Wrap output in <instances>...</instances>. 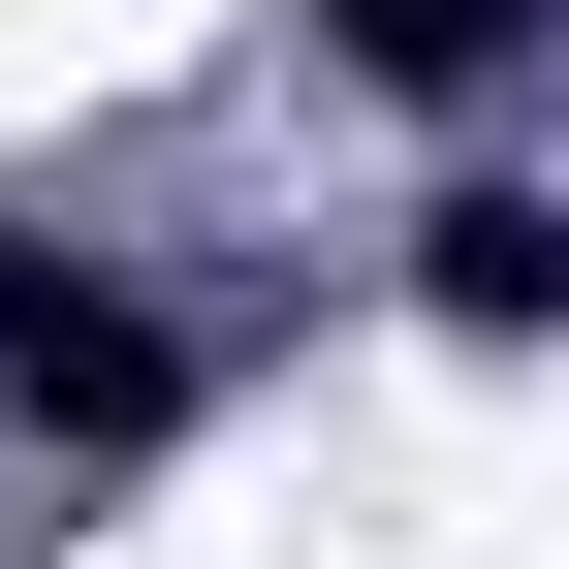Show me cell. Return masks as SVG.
<instances>
[{
  "instance_id": "cell-1",
  "label": "cell",
  "mask_w": 569,
  "mask_h": 569,
  "mask_svg": "<svg viewBox=\"0 0 569 569\" xmlns=\"http://www.w3.org/2000/svg\"><path fill=\"white\" fill-rule=\"evenodd\" d=\"M0 411H32V443H96V475H127V443H190V348L127 317V284L63 253V222H0Z\"/></svg>"
},
{
  "instance_id": "cell-2",
  "label": "cell",
  "mask_w": 569,
  "mask_h": 569,
  "mask_svg": "<svg viewBox=\"0 0 569 569\" xmlns=\"http://www.w3.org/2000/svg\"><path fill=\"white\" fill-rule=\"evenodd\" d=\"M411 317H443V348H538L569 317V222H538V190H443V222H411Z\"/></svg>"
},
{
  "instance_id": "cell-3",
  "label": "cell",
  "mask_w": 569,
  "mask_h": 569,
  "mask_svg": "<svg viewBox=\"0 0 569 569\" xmlns=\"http://www.w3.org/2000/svg\"><path fill=\"white\" fill-rule=\"evenodd\" d=\"M317 32L380 63V96H507V63H538V0H317Z\"/></svg>"
}]
</instances>
